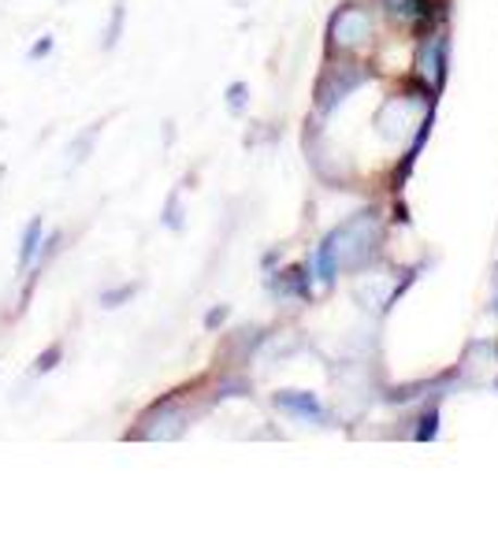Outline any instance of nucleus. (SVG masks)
Here are the masks:
<instances>
[{
    "instance_id": "9b49d317",
    "label": "nucleus",
    "mask_w": 498,
    "mask_h": 557,
    "mask_svg": "<svg viewBox=\"0 0 498 557\" xmlns=\"http://www.w3.org/2000/svg\"><path fill=\"white\" fill-rule=\"evenodd\" d=\"M130 294H135V286H119V290H112V294H101V305H108V309H116L119 301H127Z\"/></svg>"
},
{
    "instance_id": "f257e3e1",
    "label": "nucleus",
    "mask_w": 498,
    "mask_h": 557,
    "mask_svg": "<svg viewBox=\"0 0 498 557\" xmlns=\"http://www.w3.org/2000/svg\"><path fill=\"white\" fill-rule=\"evenodd\" d=\"M331 242H335V254L343 268L369 264L375 254V242H380V216L375 212L354 216V220L343 223L339 231H331Z\"/></svg>"
},
{
    "instance_id": "f8f14e48",
    "label": "nucleus",
    "mask_w": 498,
    "mask_h": 557,
    "mask_svg": "<svg viewBox=\"0 0 498 557\" xmlns=\"http://www.w3.org/2000/svg\"><path fill=\"white\" fill-rule=\"evenodd\" d=\"M49 52H52V38H46V41H38V46H34V49H30V56H34V60H38V56H49Z\"/></svg>"
},
{
    "instance_id": "f03ea898",
    "label": "nucleus",
    "mask_w": 498,
    "mask_h": 557,
    "mask_svg": "<svg viewBox=\"0 0 498 557\" xmlns=\"http://www.w3.org/2000/svg\"><path fill=\"white\" fill-rule=\"evenodd\" d=\"M372 38V20L361 8H343V12L331 20V41L339 49H357Z\"/></svg>"
},
{
    "instance_id": "1a4fd4ad",
    "label": "nucleus",
    "mask_w": 498,
    "mask_h": 557,
    "mask_svg": "<svg viewBox=\"0 0 498 557\" xmlns=\"http://www.w3.org/2000/svg\"><path fill=\"white\" fill-rule=\"evenodd\" d=\"M60 357H64V346H49V350L38 357V364H34V372H52V368H56Z\"/></svg>"
},
{
    "instance_id": "39448f33",
    "label": "nucleus",
    "mask_w": 498,
    "mask_h": 557,
    "mask_svg": "<svg viewBox=\"0 0 498 557\" xmlns=\"http://www.w3.org/2000/svg\"><path fill=\"white\" fill-rule=\"evenodd\" d=\"M339 254H335V242H331V234L324 242H320V249H317V257H312V272H317V278L324 286L335 283V275H339Z\"/></svg>"
},
{
    "instance_id": "7ed1b4c3",
    "label": "nucleus",
    "mask_w": 498,
    "mask_h": 557,
    "mask_svg": "<svg viewBox=\"0 0 498 557\" xmlns=\"http://www.w3.org/2000/svg\"><path fill=\"white\" fill-rule=\"evenodd\" d=\"M276 405L283 409V413L298 416V420H309V424L328 420V409L320 405L317 394H309V390H283V394H276Z\"/></svg>"
},
{
    "instance_id": "9d476101",
    "label": "nucleus",
    "mask_w": 498,
    "mask_h": 557,
    "mask_svg": "<svg viewBox=\"0 0 498 557\" xmlns=\"http://www.w3.org/2000/svg\"><path fill=\"white\" fill-rule=\"evenodd\" d=\"M227 104H231V112L246 108V82H234L231 90H227Z\"/></svg>"
},
{
    "instance_id": "20e7f679",
    "label": "nucleus",
    "mask_w": 498,
    "mask_h": 557,
    "mask_svg": "<svg viewBox=\"0 0 498 557\" xmlns=\"http://www.w3.org/2000/svg\"><path fill=\"white\" fill-rule=\"evenodd\" d=\"M365 82V72H346V67H339V72H331L324 82H320V108H335V101H343L349 90H357V86Z\"/></svg>"
},
{
    "instance_id": "6e6552de",
    "label": "nucleus",
    "mask_w": 498,
    "mask_h": 557,
    "mask_svg": "<svg viewBox=\"0 0 498 557\" xmlns=\"http://www.w3.org/2000/svg\"><path fill=\"white\" fill-rule=\"evenodd\" d=\"M383 4H387V12L395 15L398 23H421L427 15L424 0H383Z\"/></svg>"
},
{
    "instance_id": "0eeeda50",
    "label": "nucleus",
    "mask_w": 498,
    "mask_h": 557,
    "mask_svg": "<svg viewBox=\"0 0 498 557\" xmlns=\"http://www.w3.org/2000/svg\"><path fill=\"white\" fill-rule=\"evenodd\" d=\"M421 72L427 86H439L443 78V41H427L421 52Z\"/></svg>"
},
{
    "instance_id": "423d86ee",
    "label": "nucleus",
    "mask_w": 498,
    "mask_h": 557,
    "mask_svg": "<svg viewBox=\"0 0 498 557\" xmlns=\"http://www.w3.org/2000/svg\"><path fill=\"white\" fill-rule=\"evenodd\" d=\"M41 238H46V223L41 220H30L23 231V246H20V268H30L34 257L41 254Z\"/></svg>"
},
{
    "instance_id": "ddd939ff",
    "label": "nucleus",
    "mask_w": 498,
    "mask_h": 557,
    "mask_svg": "<svg viewBox=\"0 0 498 557\" xmlns=\"http://www.w3.org/2000/svg\"><path fill=\"white\" fill-rule=\"evenodd\" d=\"M224 320H227V309H213V312H208L205 324H208V327H216V324H224Z\"/></svg>"
}]
</instances>
